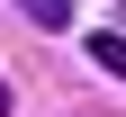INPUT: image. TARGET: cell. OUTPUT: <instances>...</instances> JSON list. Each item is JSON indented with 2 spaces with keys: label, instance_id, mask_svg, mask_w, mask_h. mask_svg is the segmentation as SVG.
I'll use <instances>...</instances> for the list:
<instances>
[{
  "label": "cell",
  "instance_id": "6da1fadb",
  "mask_svg": "<svg viewBox=\"0 0 126 117\" xmlns=\"http://www.w3.org/2000/svg\"><path fill=\"white\" fill-rule=\"evenodd\" d=\"M90 63H99V72H117V81H126V36H117V27H99V36H90Z\"/></svg>",
  "mask_w": 126,
  "mask_h": 117
},
{
  "label": "cell",
  "instance_id": "7a4b0ae2",
  "mask_svg": "<svg viewBox=\"0 0 126 117\" xmlns=\"http://www.w3.org/2000/svg\"><path fill=\"white\" fill-rule=\"evenodd\" d=\"M18 18H36V27H72V0H18Z\"/></svg>",
  "mask_w": 126,
  "mask_h": 117
},
{
  "label": "cell",
  "instance_id": "3957f363",
  "mask_svg": "<svg viewBox=\"0 0 126 117\" xmlns=\"http://www.w3.org/2000/svg\"><path fill=\"white\" fill-rule=\"evenodd\" d=\"M0 117H9V81H0Z\"/></svg>",
  "mask_w": 126,
  "mask_h": 117
}]
</instances>
